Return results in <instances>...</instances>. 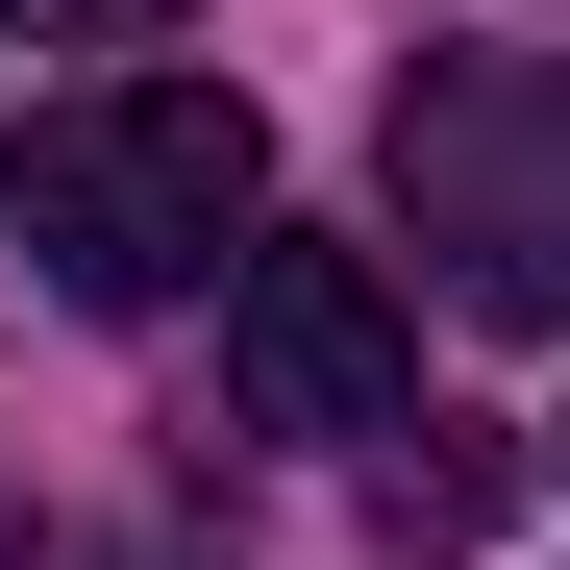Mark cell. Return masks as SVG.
Listing matches in <instances>:
<instances>
[{
    "label": "cell",
    "instance_id": "obj_1",
    "mask_svg": "<svg viewBox=\"0 0 570 570\" xmlns=\"http://www.w3.org/2000/svg\"><path fill=\"white\" fill-rule=\"evenodd\" d=\"M0 199H26L50 298L149 323V298H199V273H248V248H273V125L224 100V75H125V100H75V125L0 149Z\"/></svg>",
    "mask_w": 570,
    "mask_h": 570
},
{
    "label": "cell",
    "instance_id": "obj_2",
    "mask_svg": "<svg viewBox=\"0 0 570 570\" xmlns=\"http://www.w3.org/2000/svg\"><path fill=\"white\" fill-rule=\"evenodd\" d=\"M397 224L446 248V298L570 323V50H422L397 75Z\"/></svg>",
    "mask_w": 570,
    "mask_h": 570
},
{
    "label": "cell",
    "instance_id": "obj_3",
    "mask_svg": "<svg viewBox=\"0 0 570 570\" xmlns=\"http://www.w3.org/2000/svg\"><path fill=\"white\" fill-rule=\"evenodd\" d=\"M224 372H248L273 446H397V422H422V323H397V273L323 248V224H273V248L224 273Z\"/></svg>",
    "mask_w": 570,
    "mask_h": 570
},
{
    "label": "cell",
    "instance_id": "obj_4",
    "mask_svg": "<svg viewBox=\"0 0 570 570\" xmlns=\"http://www.w3.org/2000/svg\"><path fill=\"white\" fill-rule=\"evenodd\" d=\"M471 521H497V446L422 422V446H397V546H471Z\"/></svg>",
    "mask_w": 570,
    "mask_h": 570
},
{
    "label": "cell",
    "instance_id": "obj_5",
    "mask_svg": "<svg viewBox=\"0 0 570 570\" xmlns=\"http://www.w3.org/2000/svg\"><path fill=\"white\" fill-rule=\"evenodd\" d=\"M0 26H26V50H174L199 0H0Z\"/></svg>",
    "mask_w": 570,
    "mask_h": 570
}]
</instances>
